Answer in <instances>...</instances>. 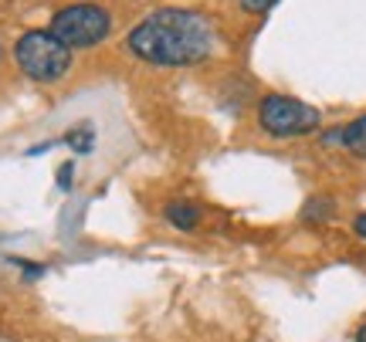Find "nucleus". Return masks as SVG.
Listing matches in <instances>:
<instances>
[{
  "mask_svg": "<svg viewBox=\"0 0 366 342\" xmlns=\"http://www.w3.org/2000/svg\"><path fill=\"white\" fill-rule=\"evenodd\" d=\"M214 21L187 7H159L126 34V51L146 65L190 68L214 54Z\"/></svg>",
  "mask_w": 366,
  "mask_h": 342,
  "instance_id": "nucleus-1",
  "label": "nucleus"
},
{
  "mask_svg": "<svg viewBox=\"0 0 366 342\" xmlns=\"http://www.w3.org/2000/svg\"><path fill=\"white\" fill-rule=\"evenodd\" d=\"M258 129L268 139H305L312 132L322 129V112L309 102H302L295 95H282V92H268L258 99Z\"/></svg>",
  "mask_w": 366,
  "mask_h": 342,
  "instance_id": "nucleus-2",
  "label": "nucleus"
},
{
  "mask_svg": "<svg viewBox=\"0 0 366 342\" xmlns=\"http://www.w3.org/2000/svg\"><path fill=\"white\" fill-rule=\"evenodd\" d=\"M14 61L34 81H58L71 68V48H65L51 31H24L14 44Z\"/></svg>",
  "mask_w": 366,
  "mask_h": 342,
  "instance_id": "nucleus-3",
  "label": "nucleus"
},
{
  "mask_svg": "<svg viewBox=\"0 0 366 342\" xmlns=\"http://www.w3.org/2000/svg\"><path fill=\"white\" fill-rule=\"evenodd\" d=\"M51 31L54 38L61 41L65 48H92V44H99V41L109 38V31H112V17L105 7L99 4H68L61 11L51 17Z\"/></svg>",
  "mask_w": 366,
  "mask_h": 342,
  "instance_id": "nucleus-4",
  "label": "nucleus"
},
{
  "mask_svg": "<svg viewBox=\"0 0 366 342\" xmlns=\"http://www.w3.org/2000/svg\"><path fill=\"white\" fill-rule=\"evenodd\" d=\"M163 221L173 227V231H183V234H190L200 227L204 221V207L194 203V200H183V197H173L163 203Z\"/></svg>",
  "mask_w": 366,
  "mask_h": 342,
  "instance_id": "nucleus-5",
  "label": "nucleus"
},
{
  "mask_svg": "<svg viewBox=\"0 0 366 342\" xmlns=\"http://www.w3.org/2000/svg\"><path fill=\"white\" fill-rule=\"evenodd\" d=\"M336 213H340L336 197H329V193H312V197L302 203L299 221L305 227H326V224H332V221H336Z\"/></svg>",
  "mask_w": 366,
  "mask_h": 342,
  "instance_id": "nucleus-6",
  "label": "nucleus"
},
{
  "mask_svg": "<svg viewBox=\"0 0 366 342\" xmlns=\"http://www.w3.org/2000/svg\"><path fill=\"white\" fill-rule=\"evenodd\" d=\"M340 149H346L356 159H366V112L340 126Z\"/></svg>",
  "mask_w": 366,
  "mask_h": 342,
  "instance_id": "nucleus-7",
  "label": "nucleus"
},
{
  "mask_svg": "<svg viewBox=\"0 0 366 342\" xmlns=\"http://www.w3.org/2000/svg\"><path fill=\"white\" fill-rule=\"evenodd\" d=\"M61 143L71 146L75 156H85V153H92V146H95V132H92V126H79V129H68V136Z\"/></svg>",
  "mask_w": 366,
  "mask_h": 342,
  "instance_id": "nucleus-8",
  "label": "nucleus"
},
{
  "mask_svg": "<svg viewBox=\"0 0 366 342\" xmlns=\"http://www.w3.org/2000/svg\"><path fill=\"white\" fill-rule=\"evenodd\" d=\"M237 4H241L244 14H268L274 4H282V0H237Z\"/></svg>",
  "mask_w": 366,
  "mask_h": 342,
  "instance_id": "nucleus-9",
  "label": "nucleus"
},
{
  "mask_svg": "<svg viewBox=\"0 0 366 342\" xmlns=\"http://www.w3.org/2000/svg\"><path fill=\"white\" fill-rule=\"evenodd\" d=\"M71 180H75V159H68V163H61L58 166V190H71Z\"/></svg>",
  "mask_w": 366,
  "mask_h": 342,
  "instance_id": "nucleus-10",
  "label": "nucleus"
},
{
  "mask_svg": "<svg viewBox=\"0 0 366 342\" xmlns=\"http://www.w3.org/2000/svg\"><path fill=\"white\" fill-rule=\"evenodd\" d=\"M21 268H24V278H31V281H38V278H44V264H38V261H17Z\"/></svg>",
  "mask_w": 366,
  "mask_h": 342,
  "instance_id": "nucleus-11",
  "label": "nucleus"
},
{
  "mask_svg": "<svg viewBox=\"0 0 366 342\" xmlns=\"http://www.w3.org/2000/svg\"><path fill=\"white\" fill-rule=\"evenodd\" d=\"M350 227H353V234L360 237V241H366V211L356 213V217H353V224H350Z\"/></svg>",
  "mask_w": 366,
  "mask_h": 342,
  "instance_id": "nucleus-12",
  "label": "nucleus"
},
{
  "mask_svg": "<svg viewBox=\"0 0 366 342\" xmlns=\"http://www.w3.org/2000/svg\"><path fill=\"white\" fill-rule=\"evenodd\" d=\"M353 342H366V318L353 329Z\"/></svg>",
  "mask_w": 366,
  "mask_h": 342,
  "instance_id": "nucleus-13",
  "label": "nucleus"
},
{
  "mask_svg": "<svg viewBox=\"0 0 366 342\" xmlns=\"http://www.w3.org/2000/svg\"><path fill=\"white\" fill-rule=\"evenodd\" d=\"M0 54H4V51H0Z\"/></svg>",
  "mask_w": 366,
  "mask_h": 342,
  "instance_id": "nucleus-14",
  "label": "nucleus"
}]
</instances>
